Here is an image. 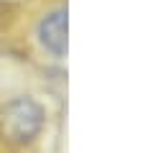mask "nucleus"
Returning a JSON list of instances; mask_svg holds the SVG:
<instances>
[{
	"label": "nucleus",
	"mask_w": 153,
	"mask_h": 153,
	"mask_svg": "<svg viewBox=\"0 0 153 153\" xmlns=\"http://www.w3.org/2000/svg\"><path fill=\"white\" fill-rule=\"evenodd\" d=\"M46 123V110L33 97H16L0 110V135L10 143H31Z\"/></svg>",
	"instance_id": "nucleus-1"
},
{
	"label": "nucleus",
	"mask_w": 153,
	"mask_h": 153,
	"mask_svg": "<svg viewBox=\"0 0 153 153\" xmlns=\"http://www.w3.org/2000/svg\"><path fill=\"white\" fill-rule=\"evenodd\" d=\"M38 41L46 51L61 59L66 54V10L56 8V10L46 13L38 23Z\"/></svg>",
	"instance_id": "nucleus-2"
}]
</instances>
